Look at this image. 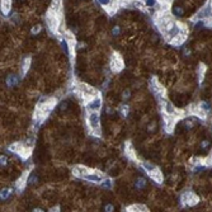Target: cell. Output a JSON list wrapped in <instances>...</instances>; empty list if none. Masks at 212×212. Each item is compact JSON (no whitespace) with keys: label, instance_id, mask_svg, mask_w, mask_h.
Instances as JSON below:
<instances>
[{"label":"cell","instance_id":"obj_24","mask_svg":"<svg viewBox=\"0 0 212 212\" xmlns=\"http://www.w3.org/2000/svg\"><path fill=\"white\" fill-rule=\"evenodd\" d=\"M17 83V79L14 76H10V79L8 80V85H12V84H15Z\"/></svg>","mask_w":212,"mask_h":212},{"label":"cell","instance_id":"obj_20","mask_svg":"<svg viewBox=\"0 0 212 212\" xmlns=\"http://www.w3.org/2000/svg\"><path fill=\"white\" fill-rule=\"evenodd\" d=\"M98 3H99L100 5H103V6H108L112 3V0H98Z\"/></svg>","mask_w":212,"mask_h":212},{"label":"cell","instance_id":"obj_22","mask_svg":"<svg viewBox=\"0 0 212 212\" xmlns=\"http://www.w3.org/2000/svg\"><path fill=\"white\" fill-rule=\"evenodd\" d=\"M39 31H41V25H34L33 28H32V33L33 34H37V33H39Z\"/></svg>","mask_w":212,"mask_h":212},{"label":"cell","instance_id":"obj_27","mask_svg":"<svg viewBox=\"0 0 212 212\" xmlns=\"http://www.w3.org/2000/svg\"><path fill=\"white\" fill-rule=\"evenodd\" d=\"M185 125H187L188 128H192V127H193V122H192V121H187V122H185Z\"/></svg>","mask_w":212,"mask_h":212},{"label":"cell","instance_id":"obj_9","mask_svg":"<svg viewBox=\"0 0 212 212\" xmlns=\"http://www.w3.org/2000/svg\"><path fill=\"white\" fill-rule=\"evenodd\" d=\"M17 154L19 155L20 158L27 159V158H29V156H31V154H32V149H31V147H24V146H20L19 150L17 151Z\"/></svg>","mask_w":212,"mask_h":212},{"label":"cell","instance_id":"obj_32","mask_svg":"<svg viewBox=\"0 0 212 212\" xmlns=\"http://www.w3.org/2000/svg\"><path fill=\"white\" fill-rule=\"evenodd\" d=\"M208 5H210V10H211V14H212V0L208 1Z\"/></svg>","mask_w":212,"mask_h":212},{"label":"cell","instance_id":"obj_19","mask_svg":"<svg viewBox=\"0 0 212 212\" xmlns=\"http://www.w3.org/2000/svg\"><path fill=\"white\" fill-rule=\"evenodd\" d=\"M198 105H199V108L203 109V111H208V109H210V104H208V103H204V102H201Z\"/></svg>","mask_w":212,"mask_h":212},{"label":"cell","instance_id":"obj_12","mask_svg":"<svg viewBox=\"0 0 212 212\" xmlns=\"http://www.w3.org/2000/svg\"><path fill=\"white\" fill-rule=\"evenodd\" d=\"M198 202H199V197L196 196L194 193H193V194L189 197V199L187 201V206H196Z\"/></svg>","mask_w":212,"mask_h":212},{"label":"cell","instance_id":"obj_8","mask_svg":"<svg viewBox=\"0 0 212 212\" xmlns=\"http://www.w3.org/2000/svg\"><path fill=\"white\" fill-rule=\"evenodd\" d=\"M185 39H187V33H180V34H178L177 37L171 38L169 41V43H171V45H174V46H179V45H182Z\"/></svg>","mask_w":212,"mask_h":212},{"label":"cell","instance_id":"obj_5","mask_svg":"<svg viewBox=\"0 0 212 212\" xmlns=\"http://www.w3.org/2000/svg\"><path fill=\"white\" fill-rule=\"evenodd\" d=\"M86 179V180H89V182H94V183H99V182L102 180V174L99 173V171H92V173H89V174H86L85 177H84Z\"/></svg>","mask_w":212,"mask_h":212},{"label":"cell","instance_id":"obj_13","mask_svg":"<svg viewBox=\"0 0 212 212\" xmlns=\"http://www.w3.org/2000/svg\"><path fill=\"white\" fill-rule=\"evenodd\" d=\"M127 211H149L144 204H133V206L127 207Z\"/></svg>","mask_w":212,"mask_h":212},{"label":"cell","instance_id":"obj_10","mask_svg":"<svg viewBox=\"0 0 212 212\" xmlns=\"http://www.w3.org/2000/svg\"><path fill=\"white\" fill-rule=\"evenodd\" d=\"M125 154L128 156L131 160H136V154H135L133 149L131 147V144H130V142H127V149L125 150Z\"/></svg>","mask_w":212,"mask_h":212},{"label":"cell","instance_id":"obj_21","mask_svg":"<svg viewBox=\"0 0 212 212\" xmlns=\"http://www.w3.org/2000/svg\"><path fill=\"white\" fill-rule=\"evenodd\" d=\"M121 113H122V116H127L128 114V107L127 105H125V107H121Z\"/></svg>","mask_w":212,"mask_h":212},{"label":"cell","instance_id":"obj_2","mask_svg":"<svg viewBox=\"0 0 212 212\" xmlns=\"http://www.w3.org/2000/svg\"><path fill=\"white\" fill-rule=\"evenodd\" d=\"M88 123H89L92 130L99 128V114H98V112L89 113V116H88Z\"/></svg>","mask_w":212,"mask_h":212},{"label":"cell","instance_id":"obj_33","mask_svg":"<svg viewBox=\"0 0 212 212\" xmlns=\"http://www.w3.org/2000/svg\"><path fill=\"white\" fill-rule=\"evenodd\" d=\"M207 145H208V141H203L202 142V147H206Z\"/></svg>","mask_w":212,"mask_h":212},{"label":"cell","instance_id":"obj_6","mask_svg":"<svg viewBox=\"0 0 212 212\" xmlns=\"http://www.w3.org/2000/svg\"><path fill=\"white\" fill-rule=\"evenodd\" d=\"M28 175H29V170H25L24 173L22 174V177H20V178L17 180L15 185H17L18 191H22V189L24 188V185H25V182H27V178H28Z\"/></svg>","mask_w":212,"mask_h":212},{"label":"cell","instance_id":"obj_11","mask_svg":"<svg viewBox=\"0 0 212 212\" xmlns=\"http://www.w3.org/2000/svg\"><path fill=\"white\" fill-rule=\"evenodd\" d=\"M10 5H12V0H1V10L3 13L6 14L10 10Z\"/></svg>","mask_w":212,"mask_h":212},{"label":"cell","instance_id":"obj_1","mask_svg":"<svg viewBox=\"0 0 212 212\" xmlns=\"http://www.w3.org/2000/svg\"><path fill=\"white\" fill-rule=\"evenodd\" d=\"M122 67H123V60L121 58V56L118 53H113L112 60H111V69H112V71H114V72L121 71V70H122Z\"/></svg>","mask_w":212,"mask_h":212},{"label":"cell","instance_id":"obj_26","mask_svg":"<svg viewBox=\"0 0 212 212\" xmlns=\"http://www.w3.org/2000/svg\"><path fill=\"white\" fill-rule=\"evenodd\" d=\"M113 34H114V36L119 34V27H114V28H113Z\"/></svg>","mask_w":212,"mask_h":212},{"label":"cell","instance_id":"obj_7","mask_svg":"<svg viewBox=\"0 0 212 212\" xmlns=\"http://www.w3.org/2000/svg\"><path fill=\"white\" fill-rule=\"evenodd\" d=\"M149 177L150 178H152L154 180H156L158 183H161L163 182V174H161V171H160L158 168H155L154 170H151V171H149Z\"/></svg>","mask_w":212,"mask_h":212},{"label":"cell","instance_id":"obj_14","mask_svg":"<svg viewBox=\"0 0 212 212\" xmlns=\"http://www.w3.org/2000/svg\"><path fill=\"white\" fill-rule=\"evenodd\" d=\"M29 66H31V57H27V58H24V61H23V67H22V72H23V74H25V72L28 71Z\"/></svg>","mask_w":212,"mask_h":212},{"label":"cell","instance_id":"obj_30","mask_svg":"<svg viewBox=\"0 0 212 212\" xmlns=\"http://www.w3.org/2000/svg\"><path fill=\"white\" fill-rule=\"evenodd\" d=\"M128 97H130V92L123 93V98H125V99H128Z\"/></svg>","mask_w":212,"mask_h":212},{"label":"cell","instance_id":"obj_17","mask_svg":"<svg viewBox=\"0 0 212 212\" xmlns=\"http://www.w3.org/2000/svg\"><path fill=\"white\" fill-rule=\"evenodd\" d=\"M20 146H22V144H20V142H15V144H12V145L9 146V150H10V151H14V152H17L18 150H19V147H20Z\"/></svg>","mask_w":212,"mask_h":212},{"label":"cell","instance_id":"obj_3","mask_svg":"<svg viewBox=\"0 0 212 212\" xmlns=\"http://www.w3.org/2000/svg\"><path fill=\"white\" fill-rule=\"evenodd\" d=\"M86 107H88V109H89L90 112H98L102 108V99L99 97L93 98L90 102H88Z\"/></svg>","mask_w":212,"mask_h":212},{"label":"cell","instance_id":"obj_4","mask_svg":"<svg viewBox=\"0 0 212 212\" xmlns=\"http://www.w3.org/2000/svg\"><path fill=\"white\" fill-rule=\"evenodd\" d=\"M56 98H48V99H46V100H43V103H41L38 105L39 108H42V109H45V111H48L50 112V109H52L55 105H56Z\"/></svg>","mask_w":212,"mask_h":212},{"label":"cell","instance_id":"obj_29","mask_svg":"<svg viewBox=\"0 0 212 212\" xmlns=\"http://www.w3.org/2000/svg\"><path fill=\"white\" fill-rule=\"evenodd\" d=\"M0 159H1V165H5V164H6V158H5V156H1Z\"/></svg>","mask_w":212,"mask_h":212},{"label":"cell","instance_id":"obj_31","mask_svg":"<svg viewBox=\"0 0 212 212\" xmlns=\"http://www.w3.org/2000/svg\"><path fill=\"white\" fill-rule=\"evenodd\" d=\"M112 208H113V207L111 206V204H108V206L105 207V211H108V212H109V211H112Z\"/></svg>","mask_w":212,"mask_h":212},{"label":"cell","instance_id":"obj_15","mask_svg":"<svg viewBox=\"0 0 212 212\" xmlns=\"http://www.w3.org/2000/svg\"><path fill=\"white\" fill-rule=\"evenodd\" d=\"M142 168L146 170V173H149V171L155 169V166L152 165V164H150V163H142Z\"/></svg>","mask_w":212,"mask_h":212},{"label":"cell","instance_id":"obj_16","mask_svg":"<svg viewBox=\"0 0 212 212\" xmlns=\"http://www.w3.org/2000/svg\"><path fill=\"white\" fill-rule=\"evenodd\" d=\"M204 71H206V66L201 64L199 65V70H198V75H199V81L203 80V75H204Z\"/></svg>","mask_w":212,"mask_h":212},{"label":"cell","instance_id":"obj_28","mask_svg":"<svg viewBox=\"0 0 212 212\" xmlns=\"http://www.w3.org/2000/svg\"><path fill=\"white\" fill-rule=\"evenodd\" d=\"M182 13H183V10H182L180 8H177V9H175V14H177V15H180Z\"/></svg>","mask_w":212,"mask_h":212},{"label":"cell","instance_id":"obj_23","mask_svg":"<svg viewBox=\"0 0 212 212\" xmlns=\"http://www.w3.org/2000/svg\"><path fill=\"white\" fill-rule=\"evenodd\" d=\"M144 185H145V179L140 178V180L137 182V187H138V188H141V187H144Z\"/></svg>","mask_w":212,"mask_h":212},{"label":"cell","instance_id":"obj_18","mask_svg":"<svg viewBox=\"0 0 212 212\" xmlns=\"http://www.w3.org/2000/svg\"><path fill=\"white\" fill-rule=\"evenodd\" d=\"M10 193H12V189H3L0 197H1V199H5V198H8V196L10 194Z\"/></svg>","mask_w":212,"mask_h":212},{"label":"cell","instance_id":"obj_25","mask_svg":"<svg viewBox=\"0 0 212 212\" xmlns=\"http://www.w3.org/2000/svg\"><path fill=\"white\" fill-rule=\"evenodd\" d=\"M103 187H107V188H111V179H107V180L103 183Z\"/></svg>","mask_w":212,"mask_h":212}]
</instances>
